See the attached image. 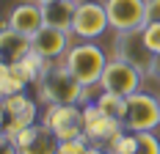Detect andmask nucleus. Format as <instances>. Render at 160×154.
I'll return each instance as SVG.
<instances>
[{
    "label": "nucleus",
    "mask_w": 160,
    "mask_h": 154,
    "mask_svg": "<svg viewBox=\"0 0 160 154\" xmlns=\"http://www.w3.org/2000/svg\"><path fill=\"white\" fill-rule=\"evenodd\" d=\"M39 96L47 105H80L88 102V88L66 69V63H58L39 80Z\"/></svg>",
    "instance_id": "obj_1"
},
{
    "label": "nucleus",
    "mask_w": 160,
    "mask_h": 154,
    "mask_svg": "<svg viewBox=\"0 0 160 154\" xmlns=\"http://www.w3.org/2000/svg\"><path fill=\"white\" fill-rule=\"evenodd\" d=\"M64 63L86 88H91V85H99L102 72L108 66V55L102 52V47L91 44V41H83V44H72Z\"/></svg>",
    "instance_id": "obj_2"
},
{
    "label": "nucleus",
    "mask_w": 160,
    "mask_h": 154,
    "mask_svg": "<svg viewBox=\"0 0 160 154\" xmlns=\"http://www.w3.org/2000/svg\"><path fill=\"white\" fill-rule=\"evenodd\" d=\"M113 58H122L127 61L130 66H135L144 77H155V63H158V55L146 47L141 31H132V33H116L113 39Z\"/></svg>",
    "instance_id": "obj_3"
},
{
    "label": "nucleus",
    "mask_w": 160,
    "mask_h": 154,
    "mask_svg": "<svg viewBox=\"0 0 160 154\" xmlns=\"http://www.w3.org/2000/svg\"><path fill=\"white\" fill-rule=\"evenodd\" d=\"M158 124H160V99L144 91H135L132 96H127V116H124L127 132H155Z\"/></svg>",
    "instance_id": "obj_4"
},
{
    "label": "nucleus",
    "mask_w": 160,
    "mask_h": 154,
    "mask_svg": "<svg viewBox=\"0 0 160 154\" xmlns=\"http://www.w3.org/2000/svg\"><path fill=\"white\" fill-rule=\"evenodd\" d=\"M111 28L108 19V8L105 3H94V0H80L78 11H75V22H72V36H78L83 41H94Z\"/></svg>",
    "instance_id": "obj_5"
},
{
    "label": "nucleus",
    "mask_w": 160,
    "mask_h": 154,
    "mask_svg": "<svg viewBox=\"0 0 160 154\" xmlns=\"http://www.w3.org/2000/svg\"><path fill=\"white\" fill-rule=\"evenodd\" d=\"M141 80H144V75L135 66H130L122 58H111L105 72H102L99 88L111 94H122V96H132L135 91H141Z\"/></svg>",
    "instance_id": "obj_6"
},
{
    "label": "nucleus",
    "mask_w": 160,
    "mask_h": 154,
    "mask_svg": "<svg viewBox=\"0 0 160 154\" xmlns=\"http://www.w3.org/2000/svg\"><path fill=\"white\" fill-rule=\"evenodd\" d=\"M108 19L116 33H132L146 28V3L144 0H105Z\"/></svg>",
    "instance_id": "obj_7"
},
{
    "label": "nucleus",
    "mask_w": 160,
    "mask_h": 154,
    "mask_svg": "<svg viewBox=\"0 0 160 154\" xmlns=\"http://www.w3.org/2000/svg\"><path fill=\"white\" fill-rule=\"evenodd\" d=\"M31 41H33V52H39L47 61H55V58H66V52L72 50V33L52 28V25H44Z\"/></svg>",
    "instance_id": "obj_8"
},
{
    "label": "nucleus",
    "mask_w": 160,
    "mask_h": 154,
    "mask_svg": "<svg viewBox=\"0 0 160 154\" xmlns=\"http://www.w3.org/2000/svg\"><path fill=\"white\" fill-rule=\"evenodd\" d=\"M6 28H11V31H17V33H22V36H28V39H33L36 33L44 28L42 6H39L36 0L17 3L14 8L8 11V17H6Z\"/></svg>",
    "instance_id": "obj_9"
},
{
    "label": "nucleus",
    "mask_w": 160,
    "mask_h": 154,
    "mask_svg": "<svg viewBox=\"0 0 160 154\" xmlns=\"http://www.w3.org/2000/svg\"><path fill=\"white\" fill-rule=\"evenodd\" d=\"M83 127H86V135L94 140H102L108 138L111 140L113 135H119L122 129H124V124L116 121V118H111V116H105L102 110L97 108V102H86V108H83Z\"/></svg>",
    "instance_id": "obj_10"
},
{
    "label": "nucleus",
    "mask_w": 160,
    "mask_h": 154,
    "mask_svg": "<svg viewBox=\"0 0 160 154\" xmlns=\"http://www.w3.org/2000/svg\"><path fill=\"white\" fill-rule=\"evenodd\" d=\"M75 11H78V3L75 0H52V3L42 6L44 25H52V28H61V31H69V33H72Z\"/></svg>",
    "instance_id": "obj_11"
},
{
    "label": "nucleus",
    "mask_w": 160,
    "mask_h": 154,
    "mask_svg": "<svg viewBox=\"0 0 160 154\" xmlns=\"http://www.w3.org/2000/svg\"><path fill=\"white\" fill-rule=\"evenodd\" d=\"M83 124V108L78 105H50L44 113V127H50L52 132H61L66 127H78Z\"/></svg>",
    "instance_id": "obj_12"
},
{
    "label": "nucleus",
    "mask_w": 160,
    "mask_h": 154,
    "mask_svg": "<svg viewBox=\"0 0 160 154\" xmlns=\"http://www.w3.org/2000/svg\"><path fill=\"white\" fill-rule=\"evenodd\" d=\"M0 47H3V55H6V61H22V58H28L33 52V41L28 36H22V33L11 31V28H6L3 25V36H0Z\"/></svg>",
    "instance_id": "obj_13"
},
{
    "label": "nucleus",
    "mask_w": 160,
    "mask_h": 154,
    "mask_svg": "<svg viewBox=\"0 0 160 154\" xmlns=\"http://www.w3.org/2000/svg\"><path fill=\"white\" fill-rule=\"evenodd\" d=\"M25 85H28V80L19 72V66L11 61H3V66H0V94L3 96H14V94L25 91Z\"/></svg>",
    "instance_id": "obj_14"
},
{
    "label": "nucleus",
    "mask_w": 160,
    "mask_h": 154,
    "mask_svg": "<svg viewBox=\"0 0 160 154\" xmlns=\"http://www.w3.org/2000/svg\"><path fill=\"white\" fill-rule=\"evenodd\" d=\"M33 124H36V102H31V105L22 110L19 116H14V118H6L0 140H14L19 132H25V129H28V127H33Z\"/></svg>",
    "instance_id": "obj_15"
},
{
    "label": "nucleus",
    "mask_w": 160,
    "mask_h": 154,
    "mask_svg": "<svg viewBox=\"0 0 160 154\" xmlns=\"http://www.w3.org/2000/svg\"><path fill=\"white\" fill-rule=\"evenodd\" d=\"M94 102H97V108L102 110L105 116H111V118L124 124V116H127V96L111 94V91H99V96H97Z\"/></svg>",
    "instance_id": "obj_16"
},
{
    "label": "nucleus",
    "mask_w": 160,
    "mask_h": 154,
    "mask_svg": "<svg viewBox=\"0 0 160 154\" xmlns=\"http://www.w3.org/2000/svg\"><path fill=\"white\" fill-rule=\"evenodd\" d=\"M22 154H58V138H55V132L50 129V127H39V132L33 135V140L25 146V149H19Z\"/></svg>",
    "instance_id": "obj_17"
},
{
    "label": "nucleus",
    "mask_w": 160,
    "mask_h": 154,
    "mask_svg": "<svg viewBox=\"0 0 160 154\" xmlns=\"http://www.w3.org/2000/svg\"><path fill=\"white\" fill-rule=\"evenodd\" d=\"M132 154H160V140L155 132H135Z\"/></svg>",
    "instance_id": "obj_18"
},
{
    "label": "nucleus",
    "mask_w": 160,
    "mask_h": 154,
    "mask_svg": "<svg viewBox=\"0 0 160 154\" xmlns=\"http://www.w3.org/2000/svg\"><path fill=\"white\" fill-rule=\"evenodd\" d=\"M31 105V99L25 96V94H14V96H3V116L6 118H14L19 116L22 110Z\"/></svg>",
    "instance_id": "obj_19"
},
{
    "label": "nucleus",
    "mask_w": 160,
    "mask_h": 154,
    "mask_svg": "<svg viewBox=\"0 0 160 154\" xmlns=\"http://www.w3.org/2000/svg\"><path fill=\"white\" fill-rule=\"evenodd\" d=\"M141 36H144L146 47H149L155 55H160V22H149L144 31H141Z\"/></svg>",
    "instance_id": "obj_20"
},
{
    "label": "nucleus",
    "mask_w": 160,
    "mask_h": 154,
    "mask_svg": "<svg viewBox=\"0 0 160 154\" xmlns=\"http://www.w3.org/2000/svg\"><path fill=\"white\" fill-rule=\"evenodd\" d=\"M36 132H39V124H33V127H28L25 132H19V135H17V138L11 140V143H17L19 149H25V146H28V143L33 140V135H36Z\"/></svg>",
    "instance_id": "obj_21"
},
{
    "label": "nucleus",
    "mask_w": 160,
    "mask_h": 154,
    "mask_svg": "<svg viewBox=\"0 0 160 154\" xmlns=\"http://www.w3.org/2000/svg\"><path fill=\"white\" fill-rule=\"evenodd\" d=\"M144 3H146V25L160 22V0H144Z\"/></svg>",
    "instance_id": "obj_22"
},
{
    "label": "nucleus",
    "mask_w": 160,
    "mask_h": 154,
    "mask_svg": "<svg viewBox=\"0 0 160 154\" xmlns=\"http://www.w3.org/2000/svg\"><path fill=\"white\" fill-rule=\"evenodd\" d=\"M3 154H22V152H19V146H17V143L3 140Z\"/></svg>",
    "instance_id": "obj_23"
},
{
    "label": "nucleus",
    "mask_w": 160,
    "mask_h": 154,
    "mask_svg": "<svg viewBox=\"0 0 160 154\" xmlns=\"http://www.w3.org/2000/svg\"><path fill=\"white\" fill-rule=\"evenodd\" d=\"M86 154H108V152H99V149H91V146H88V152Z\"/></svg>",
    "instance_id": "obj_24"
},
{
    "label": "nucleus",
    "mask_w": 160,
    "mask_h": 154,
    "mask_svg": "<svg viewBox=\"0 0 160 154\" xmlns=\"http://www.w3.org/2000/svg\"><path fill=\"white\" fill-rule=\"evenodd\" d=\"M155 77H160V55H158V63H155Z\"/></svg>",
    "instance_id": "obj_25"
},
{
    "label": "nucleus",
    "mask_w": 160,
    "mask_h": 154,
    "mask_svg": "<svg viewBox=\"0 0 160 154\" xmlns=\"http://www.w3.org/2000/svg\"><path fill=\"white\" fill-rule=\"evenodd\" d=\"M36 3H39V6H44V3H52V0H36Z\"/></svg>",
    "instance_id": "obj_26"
},
{
    "label": "nucleus",
    "mask_w": 160,
    "mask_h": 154,
    "mask_svg": "<svg viewBox=\"0 0 160 154\" xmlns=\"http://www.w3.org/2000/svg\"><path fill=\"white\" fill-rule=\"evenodd\" d=\"M75 3H80V0H75Z\"/></svg>",
    "instance_id": "obj_27"
}]
</instances>
